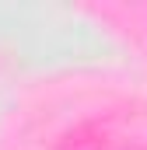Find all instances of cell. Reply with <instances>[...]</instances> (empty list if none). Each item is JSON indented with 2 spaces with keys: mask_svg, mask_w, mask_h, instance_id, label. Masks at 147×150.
Listing matches in <instances>:
<instances>
[]
</instances>
